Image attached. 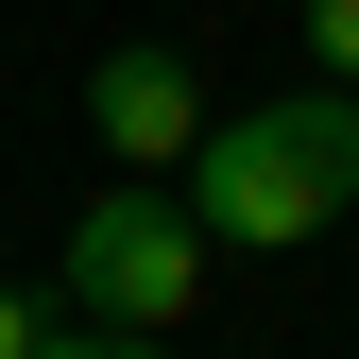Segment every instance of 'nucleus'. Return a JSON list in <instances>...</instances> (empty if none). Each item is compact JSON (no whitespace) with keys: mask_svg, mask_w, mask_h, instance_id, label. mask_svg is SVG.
Masks as SVG:
<instances>
[{"mask_svg":"<svg viewBox=\"0 0 359 359\" xmlns=\"http://www.w3.org/2000/svg\"><path fill=\"white\" fill-rule=\"evenodd\" d=\"M34 342H52V325H34V291L0 274V359H34Z\"/></svg>","mask_w":359,"mask_h":359,"instance_id":"obj_6","label":"nucleus"},{"mask_svg":"<svg viewBox=\"0 0 359 359\" xmlns=\"http://www.w3.org/2000/svg\"><path fill=\"white\" fill-rule=\"evenodd\" d=\"M86 137H103L120 171H189V154H205V86H189V52H154V34H137V52H103V69H86Z\"/></svg>","mask_w":359,"mask_h":359,"instance_id":"obj_3","label":"nucleus"},{"mask_svg":"<svg viewBox=\"0 0 359 359\" xmlns=\"http://www.w3.org/2000/svg\"><path fill=\"white\" fill-rule=\"evenodd\" d=\"M308 69H359V0H308Z\"/></svg>","mask_w":359,"mask_h":359,"instance_id":"obj_5","label":"nucleus"},{"mask_svg":"<svg viewBox=\"0 0 359 359\" xmlns=\"http://www.w3.org/2000/svg\"><path fill=\"white\" fill-rule=\"evenodd\" d=\"M189 205H205V240H240V257H291V240H325V222L359 205V103H342V86H291V103H240V120H205V154H189Z\"/></svg>","mask_w":359,"mask_h":359,"instance_id":"obj_1","label":"nucleus"},{"mask_svg":"<svg viewBox=\"0 0 359 359\" xmlns=\"http://www.w3.org/2000/svg\"><path fill=\"white\" fill-rule=\"evenodd\" d=\"M69 308L86 325H189L205 308V205L171 189V171H120V189H86L69 205Z\"/></svg>","mask_w":359,"mask_h":359,"instance_id":"obj_2","label":"nucleus"},{"mask_svg":"<svg viewBox=\"0 0 359 359\" xmlns=\"http://www.w3.org/2000/svg\"><path fill=\"white\" fill-rule=\"evenodd\" d=\"M34 359H171L154 325H69V342H34Z\"/></svg>","mask_w":359,"mask_h":359,"instance_id":"obj_4","label":"nucleus"}]
</instances>
